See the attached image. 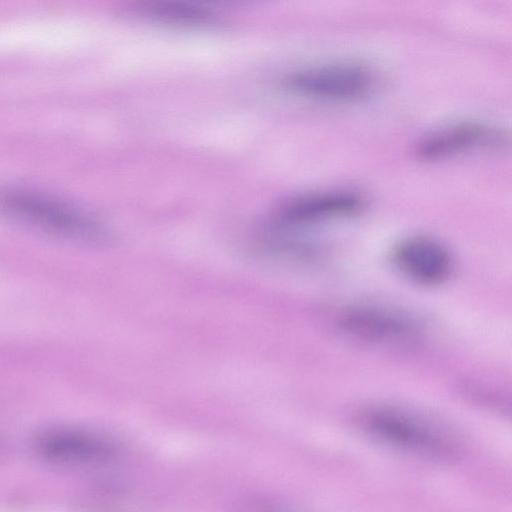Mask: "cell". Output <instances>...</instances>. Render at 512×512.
Returning a JSON list of instances; mask_svg holds the SVG:
<instances>
[{
	"mask_svg": "<svg viewBox=\"0 0 512 512\" xmlns=\"http://www.w3.org/2000/svg\"><path fill=\"white\" fill-rule=\"evenodd\" d=\"M356 424L369 438L411 455L446 459L457 449L456 437L446 424L402 405H369L357 413Z\"/></svg>",
	"mask_w": 512,
	"mask_h": 512,
	"instance_id": "cell-1",
	"label": "cell"
},
{
	"mask_svg": "<svg viewBox=\"0 0 512 512\" xmlns=\"http://www.w3.org/2000/svg\"><path fill=\"white\" fill-rule=\"evenodd\" d=\"M333 327L343 338L374 348H410L425 334L422 322L411 313L375 303L340 308L334 315Z\"/></svg>",
	"mask_w": 512,
	"mask_h": 512,
	"instance_id": "cell-2",
	"label": "cell"
},
{
	"mask_svg": "<svg viewBox=\"0 0 512 512\" xmlns=\"http://www.w3.org/2000/svg\"><path fill=\"white\" fill-rule=\"evenodd\" d=\"M0 213L22 224L63 238L92 240L101 234L99 225L83 212L34 193H1Z\"/></svg>",
	"mask_w": 512,
	"mask_h": 512,
	"instance_id": "cell-3",
	"label": "cell"
},
{
	"mask_svg": "<svg viewBox=\"0 0 512 512\" xmlns=\"http://www.w3.org/2000/svg\"><path fill=\"white\" fill-rule=\"evenodd\" d=\"M288 86L316 99L350 101L367 95L374 86V73L366 65L350 61L311 66L289 76Z\"/></svg>",
	"mask_w": 512,
	"mask_h": 512,
	"instance_id": "cell-4",
	"label": "cell"
},
{
	"mask_svg": "<svg viewBox=\"0 0 512 512\" xmlns=\"http://www.w3.org/2000/svg\"><path fill=\"white\" fill-rule=\"evenodd\" d=\"M508 142L506 132L480 120H461L441 126L422 137L415 148L418 158L434 161L481 149H497Z\"/></svg>",
	"mask_w": 512,
	"mask_h": 512,
	"instance_id": "cell-5",
	"label": "cell"
},
{
	"mask_svg": "<svg viewBox=\"0 0 512 512\" xmlns=\"http://www.w3.org/2000/svg\"><path fill=\"white\" fill-rule=\"evenodd\" d=\"M391 261L401 276L425 287L447 282L455 263L449 248L427 235H413L400 240L392 249Z\"/></svg>",
	"mask_w": 512,
	"mask_h": 512,
	"instance_id": "cell-6",
	"label": "cell"
},
{
	"mask_svg": "<svg viewBox=\"0 0 512 512\" xmlns=\"http://www.w3.org/2000/svg\"><path fill=\"white\" fill-rule=\"evenodd\" d=\"M364 206V197L354 190H321L287 201L278 212V220L288 226L310 225L353 216Z\"/></svg>",
	"mask_w": 512,
	"mask_h": 512,
	"instance_id": "cell-7",
	"label": "cell"
},
{
	"mask_svg": "<svg viewBox=\"0 0 512 512\" xmlns=\"http://www.w3.org/2000/svg\"><path fill=\"white\" fill-rule=\"evenodd\" d=\"M36 449L45 459L63 464L96 462L112 454V448L106 441L74 430L47 432L37 440Z\"/></svg>",
	"mask_w": 512,
	"mask_h": 512,
	"instance_id": "cell-8",
	"label": "cell"
}]
</instances>
